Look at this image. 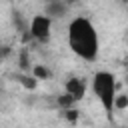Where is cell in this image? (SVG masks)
<instances>
[{"instance_id": "cell-1", "label": "cell", "mask_w": 128, "mask_h": 128, "mask_svg": "<svg viewBox=\"0 0 128 128\" xmlns=\"http://www.w3.org/2000/svg\"><path fill=\"white\" fill-rule=\"evenodd\" d=\"M68 46L78 58L86 62L96 60L98 50H100V40H98V32L94 24L88 18L78 16L68 24Z\"/></svg>"}, {"instance_id": "cell-2", "label": "cell", "mask_w": 128, "mask_h": 128, "mask_svg": "<svg viewBox=\"0 0 128 128\" xmlns=\"http://www.w3.org/2000/svg\"><path fill=\"white\" fill-rule=\"evenodd\" d=\"M92 92L98 98V102L102 104L104 112L108 114V118H112V110H114V102H116V76L112 72L100 70L92 76Z\"/></svg>"}, {"instance_id": "cell-3", "label": "cell", "mask_w": 128, "mask_h": 128, "mask_svg": "<svg viewBox=\"0 0 128 128\" xmlns=\"http://www.w3.org/2000/svg\"><path fill=\"white\" fill-rule=\"evenodd\" d=\"M30 34L38 42H48L52 34V18H48L46 14H36L30 22Z\"/></svg>"}, {"instance_id": "cell-4", "label": "cell", "mask_w": 128, "mask_h": 128, "mask_svg": "<svg viewBox=\"0 0 128 128\" xmlns=\"http://www.w3.org/2000/svg\"><path fill=\"white\" fill-rule=\"evenodd\" d=\"M64 92L66 94H70L76 102L78 100H82L84 98V94H86V82H84V78H68L66 82H64Z\"/></svg>"}, {"instance_id": "cell-5", "label": "cell", "mask_w": 128, "mask_h": 128, "mask_svg": "<svg viewBox=\"0 0 128 128\" xmlns=\"http://www.w3.org/2000/svg\"><path fill=\"white\" fill-rule=\"evenodd\" d=\"M68 6L70 4H66L64 0H48L46 2V8H44V14L48 18L56 20V18H62V16L68 14Z\"/></svg>"}, {"instance_id": "cell-6", "label": "cell", "mask_w": 128, "mask_h": 128, "mask_svg": "<svg viewBox=\"0 0 128 128\" xmlns=\"http://www.w3.org/2000/svg\"><path fill=\"white\" fill-rule=\"evenodd\" d=\"M128 106V94H118L114 102V110H124Z\"/></svg>"}, {"instance_id": "cell-7", "label": "cell", "mask_w": 128, "mask_h": 128, "mask_svg": "<svg viewBox=\"0 0 128 128\" xmlns=\"http://www.w3.org/2000/svg\"><path fill=\"white\" fill-rule=\"evenodd\" d=\"M74 102H76V100H74L70 94H62V96H58V104H60V106H64V108H68V106H70V104H74Z\"/></svg>"}, {"instance_id": "cell-8", "label": "cell", "mask_w": 128, "mask_h": 128, "mask_svg": "<svg viewBox=\"0 0 128 128\" xmlns=\"http://www.w3.org/2000/svg\"><path fill=\"white\" fill-rule=\"evenodd\" d=\"M32 74H34L36 78H48V76H50V72H48L46 68H42V66H34V68H32Z\"/></svg>"}, {"instance_id": "cell-9", "label": "cell", "mask_w": 128, "mask_h": 128, "mask_svg": "<svg viewBox=\"0 0 128 128\" xmlns=\"http://www.w3.org/2000/svg\"><path fill=\"white\" fill-rule=\"evenodd\" d=\"M64 2H66V4H74L76 0H64Z\"/></svg>"}, {"instance_id": "cell-10", "label": "cell", "mask_w": 128, "mask_h": 128, "mask_svg": "<svg viewBox=\"0 0 128 128\" xmlns=\"http://www.w3.org/2000/svg\"><path fill=\"white\" fill-rule=\"evenodd\" d=\"M44 2H48V0H44Z\"/></svg>"}]
</instances>
